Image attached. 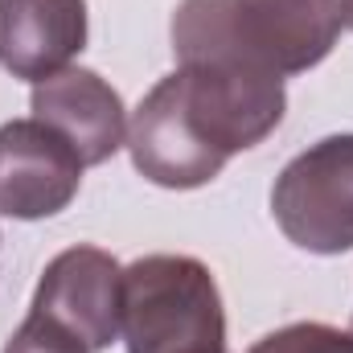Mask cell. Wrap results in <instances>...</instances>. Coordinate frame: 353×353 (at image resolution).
Returning a JSON list of instances; mask_svg holds the SVG:
<instances>
[{
	"label": "cell",
	"mask_w": 353,
	"mask_h": 353,
	"mask_svg": "<svg viewBox=\"0 0 353 353\" xmlns=\"http://www.w3.org/2000/svg\"><path fill=\"white\" fill-rule=\"evenodd\" d=\"M87 50V0H0V66L41 83Z\"/></svg>",
	"instance_id": "8"
},
{
	"label": "cell",
	"mask_w": 353,
	"mask_h": 353,
	"mask_svg": "<svg viewBox=\"0 0 353 353\" xmlns=\"http://www.w3.org/2000/svg\"><path fill=\"white\" fill-rule=\"evenodd\" d=\"M283 111V79L251 58L185 62L140 99L128 152L136 173L161 189H201L230 157L263 144Z\"/></svg>",
	"instance_id": "1"
},
{
	"label": "cell",
	"mask_w": 353,
	"mask_h": 353,
	"mask_svg": "<svg viewBox=\"0 0 353 353\" xmlns=\"http://www.w3.org/2000/svg\"><path fill=\"white\" fill-rule=\"evenodd\" d=\"M222 353H226V350H222Z\"/></svg>",
	"instance_id": "12"
},
{
	"label": "cell",
	"mask_w": 353,
	"mask_h": 353,
	"mask_svg": "<svg viewBox=\"0 0 353 353\" xmlns=\"http://www.w3.org/2000/svg\"><path fill=\"white\" fill-rule=\"evenodd\" d=\"M119 279L123 267L103 247H66L46 263L29 312L79 337L87 353H103L119 341Z\"/></svg>",
	"instance_id": "4"
},
{
	"label": "cell",
	"mask_w": 353,
	"mask_h": 353,
	"mask_svg": "<svg viewBox=\"0 0 353 353\" xmlns=\"http://www.w3.org/2000/svg\"><path fill=\"white\" fill-rule=\"evenodd\" d=\"M83 157L41 119L0 128V214L37 222L62 214L83 185Z\"/></svg>",
	"instance_id": "5"
},
{
	"label": "cell",
	"mask_w": 353,
	"mask_h": 353,
	"mask_svg": "<svg viewBox=\"0 0 353 353\" xmlns=\"http://www.w3.org/2000/svg\"><path fill=\"white\" fill-rule=\"evenodd\" d=\"M128 353H222L226 312L214 271L193 255H144L119 279Z\"/></svg>",
	"instance_id": "2"
},
{
	"label": "cell",
	"mask_w": 353,
	"mask_h": 353,
	"mask_svg": "<svg viewBox=\"0 0 353 353\" xmlns=\"http://www.w3.org/2000/svg\"><path fill=\"white\" fill-rule=\"evenodd\" d=\"M29 107L33 119L54 128L83 157V165H103L128 144V111L119 90L87 66H66L33 83Z\"/></svg>",
	"instance_id": "6"
},
{
	"label": "cell",
	"mask_w": 353,
	"mask_h": 353,
	"mask_svg": "<svg viewBox=\"0 0 353 353\" xmlns=\"http://www.w3.org/2000/svg\"><path fill=\"white\" fill-rule=\"evenodd\" d=\"M247 353H353V329L296 321V325H283V329L259 337Z\"/></svg>",
	"instance_id": "9"
},
{
	"label": "cell",
	"mask_w": 353,
	"mask_h": 353,
	"mask_svg": "<svg viewBox=\"0 0 353 353\" xmlns=\"http://www.w3.org/2000/svg\"><path fill=\"white\" fill-rule=\"evenodd\" d=\"M4 353H87L79 337H70L66 329H58L54 321L29 312L21 321V329L4 341Z\"/></svg>",
	"instance_id": "10"
},
{
	"label": "cell",
	"mask_w": 353,
	"mask_h": 353,
	"mask_svg": "<svg viewBox=\"0 0 353 353\" xmlns=\"http://www.w3.org/2000/svg\"><path fill=\"white\" fill-rule=\"evenodd\" d=\"M271 214L300 251H353V132L325 136L292 157L271 185Z\"/></svg>",
	"instance_id": "3"
},
{
	"label": "cell",
	"mask_w": 353,
	"mask_h": 353,
	"mask_svg": "<svg viewBox=\"0 0 353 353\" xmlns=\"http://www.w3.org/2000/svg\"><path fill=\"white\" fill-rule=\"evenodd\" d=\"M239 29L251 58L283 79L304 74L333 54L345 8L341 0H243Z\"/></svg>",
	"instance_id": "7"
},
{
	"label": "cell",
	"mask_w": 353,
	"mask_h": 353,
	"mask_svg": "<svg viewBox=\"0 0 353 353\" xmlns=\"http://www.w3.org/2000/svg\"><path fill=\"white\" fill-rule=\"evenodd\" d=\"M341 8H345V25L353 29V0H341Z\"/></svg>",
	"instance_id": "11"
}]
</instances>
